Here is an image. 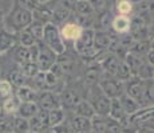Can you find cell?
Wrapping results in <instances>:
<instances>
[{
    "instance_id": "6da1fadb",
    "label": "cell",
    "mask_w": 154,
    "mask_h": 133,
    "mask_svg": "<svg viewBox=\"0 0 154 133\" xmlns=\"http://www.w3.org/2000/svg\"><path fill=\"white\" fill-rule=\"evenodd\" d=\"M46 45L51 49L55 55H60L64 53L66 48H64L63 40L60 37V33L56 29V27L54 24H47L46 27H43V37Z\"/></svg>"
},
{
    "instance_id": "7a4b0ae2",
    "label": "cell",
    "mask_w": 154,
    "mask_h": 133,
    "mask_svg": "<svg viewBox=\"0 0 154 133\" xmlns=\"http://www.w3.org/2000/svg\"><path fill=\"white\" fill-rule=\"evenodd\" d=\"M74 48H75V51L78 53H81L85 59L94 55L97 49H94V31L93 29L82 31L81 36L75 40Z\"/></svg>"
},
{
    "instance_id": "3957f363",
    "label": "cell",
    "mask_w": 154,
    "mask_h": 133,
    "mask_svg": "<svg viewBox=\"0 0 154 133\" xmlns=\"http://www.w3.org/2000/svg\"><path fill=\"white\" fill-rule=\"evenodd\" d=\"M129 121L140 129H153V106H143L129 116Z\"/></svg>"
},
{
    "instance_id": "277c9868",
    "label": "cell",
    "mask_w": 154,
    "mask_h": 133,
    "mask_svg": "<svg viewBox=\"0 0 154 133\" xmlns=\"http://www.w3.org/2000/svg\"><path fill=\"white\" fill-rule=\"evenodd\" d=\"M143 88H145V80H141L135 75L123 82V93L134 99L142 108V99H143Z\"/></svg>"
},
{
    "instance_id": "5b68a950",
    "label": "cell",
    "mask_w": 154,
    "mask_h": 133,
    "mask_svg": "<svg viewBox=\"0 0 154 133\" xmlns=\"http://www.w3.org/2000/svg\"><path fill=\"white\" fill-rule=\"evenodd\" d=\"M88 103H90L91 106H93L95 114H100V116H107L109 114V109H110L111 100L109 99L102 91H100L99 87H98V91L91 92Z\"/></svg>"
},
{
    "instance_id": "8992f818",
    "label": "cell",
    "mask_w": 154,
    "mask_h": 133,
    "mask_svg": "<svg viewBox=\"0 0 154 133\" xmlns=\"http://www.w3.org/2000/svg\"><path fill=\"white\" fill-rule=\"evenodd\" d=\"M98 87L110 100L118 99V97L123 93V82L119 81V80H117V79L115 80H112V79L100 80L98 82Z\"/></svg>"
},
{
    "instance_id": "52a82bcc",
    "label": "cell",
    "mask_w": 154,
    "mask_h": 133,
    "mask_svg": "<svg viewBox=\"0 0 154 133\" xmlns=\"http://www.w3.org/2000/svg\"><path fill=\"white\" fill-rule=\"evenodd\" d=\"M36 104L40 109L44 111H52V109H58L62 108L60 101H59V96L55 94L51 91H43V92L38 93V99H36Z\"/></svg>"
},
{
    "instance_id": "ba28073f",
    "label": "cell",
    "mask_w": 154,
    "mask_h": 133,
    "mask_svg": "<svg viewBox=\"0 0 154 133\" xmlns=\"http://www.w3.org/2000/svg\"><path fill=\"white\" fill-rule=\"evenodd\" d=\"M28 125H29V132L34 133H43L44 131L50 128L48 124V112L40 109L38 111V113L35 116H32L28 120Z\"/></svg>"
},
{
    "instance_id": "9c48e42d",
    "label": "cell",
    "mask_w": 154,
    "mask_h": 133,
    "mask_svg": "<svg viewBox=\"0 0 154 133\" xmlns=\"http://www.w3.org/2000/svg\"><path fill=\"white\" fill-rule=\"evenodd\" d=\"M39 47V55H38L36 64L39 67V71L46 72L55 64L56 55L47 45H38Z\"/></svg>"
},
{
    "instance_id": "30bf717a",
    "label": "cell",
    "mask_w": 154,
    "mask_h": 133,
    "mask_svg": "<svg viewBox=\"0 0 154 133\" xmlns=\"http://www.w3.org/2000/svg\"><path fill=\"white\" fill-rule=\"evenodd\" d=\"M59 101H60V106H64L67 109H74V106L81 101V99H79V94L75 91L64 89L59 97Z\"/></svg>"
},
{
    "instance_id": "8fae6325",
    "label": "cell",
    "mask_w": 154,
    "mask_h": 133,
    "mask_svg": "<svg viewBox=\"0 0 154 133\" xmlns=\"http://www.w3.org/2000/svg\"><path fill=\"white\" fill-rule=\"evenodd\" d=\"M82 27L76 23H67L62 27L60 31V37H63L64 40H76L82 33Z\"/></svg>"
},
{
    "instance_id": "7c38bea8",
    "label": "cell",
    "mask_w": 154,
    "mask_h": 133,
    "mask_svg": "<svg viewBox=\"0 0 154 133\" xmlns=\"http://www.w3.org/2000/svg\"><path fill=\"white\" fill-rule=\"evenodd\" d=\"M118 100H119L121 103V106H122L123 112L127 114V116H130V114H133L134 112H137L138 109L141 108V105L138 104L137 101H135L134 99H131L130 96H127L126 93H122L119 97H118Z\"/></svg>"
},
{
    "instance_id": "4fadbf2b",
    "label": "cell",
    "mask_w": 154,
    "mask_h": 133,
    "mask_svg": "<svg viewBox=\"0 0 154 133\" xmlns=\"http://www.w3.org/2000/svg\"><path fill=\"white\" fill-rule=\"evenodd\" d=\"M39 111V106L36 103H20L19 109L16 112V116H20L26 120H29L32 116L38 113Z\"/></svg>"
},
{
    "instance_id": "5bb4252c",
    "label": "cell",
    "mask_w": 154,
    "mask_h": 133,
    "mask_svg": "<svg viewBox=\"0 0 154 133\" xmlns=\"http://www.w3.org/2000/svg\"><path fill=\"white\" fill-rule=\"evenodd\" d=\"M16 97L19 99L20 103H36L38 99V92H35L31 87L23 85V87L17 88Z\"/></svg>"
},
{
    "instance_id": "9a60e30c",
    "label": "cell",
    "mask_w": 154,
    "mask_h": 133,
    "mask_svg": "<svg viewBox=\"0 0 154 133\" xmlns=\"http://www.w3.org/2000/svg\"><path fill=\"white\" fill-rule=\"evenodd\" d=\"M70 126L72 129V132H90L91 131V123L90 119L81 116H74L71 119Z\"/></svg>"
},
{
    "instance_id": "2e32d148",
    "label": "cell",
    "mask_w": 154,
    "mask_h": 133,
    "mask_svg": "<svg viewBox=\"0 0 154 133\" xmlns=\"http://www.w3.org/2000/svg\"><path fill=\"white\" fill-rule=\"evenodd\" d=\"M74 112H75V116L86 117V119H91L95 114L93 106H91V104L87 100H81L78 104L74 106Z\"/></svg>"
},
{
    "instance_id": "e0dca14e",
    "label": "cell",
    "mask_w": 154,
    "mask_h": 133,
    "mask_svg": "<svg viewBox=\"0 0 154 133\" xmlns=\"http://www.w3.org/2000/svg\"><path fill=\"white\" fill-rule=\"evenodd\" d=\"M118 63H119V59L115 55H107L100 61V67H102V69L105 71L106 73L114 76L115 71H117V67H118Z\"/></svg>"
},
{
    "instance_id": "ac0fdd59",
    "label": "cell",
    "mask_w": 154,
    "mask_h": 133,
    "mask_svg": "<svg viewBox=\"0 0 154 133\" xmlns=\"http://www.w3.org/2000/svg\"><path fill=\"white\" fill-rule=\"evenodd\" d=\"M85 80L90 85H98V82L100 81V69L97 64H93L86 69Z\"/></svg>"
},
{
    "instance_id": "d6986e66",
    "label": "cell",
    "mask_w": 154,
    "mask_h": 133,
    "mask_svg": "<svg viewBox=\"0 0 154 133\" xmlns=\"http://www.w3.org/2000/svg\"><path fill=\"white\" fill-rule=\"evenodd\" d=\"M115 77L117 80H119V81L122 82H126L127 80L133 76V72L131 69H130V67L127 65L123 60H119V63H118V67H117V71H115Z\"/></svg>"
},
{
    "instance_id": "ffe728a7",
    "label": "cell",
    "mask_w": 154,
    "mask_h": 133,
    "mask_svg": "<svg viewBox=\"0 0 154 133\" xmlns=\"http://www.w3.org/2000/svg\"><path fill=\"white\" fill-rule=\"evenodd\" d=\"M19 105H20L19 99H17L16 96H14V94H12L11 97L5 99L4 103H3V112H4L5 114L14 116V114H16L17 109H19Z\"/></svg>"
},
{
    "instance_id": "44dd1931",
    "label": "cell",
    "mask_w": 154,
    "mask_h": 133,
    "mask_svg": "<svg viewBox=\"0 0 154 133\" xmlns=\"http://www.w3.org/2000/svg\"><path fill=\"white\" fill-rule=\"evenodd\" d=\"M11 132H12V133H28V132H29L28 120L23 119V117H20V116L12 117Z\"/></svg>"
},
{
    "instance_id": "7402d4cb",
    "label": "cell",
    "mask_w": 154,
    "mask_h": 133,
    "mask_svg": "<svg viewBox=\"0 0 154 133\" xmlns=\"http://www.w3.org/2000/svg\"><path fill=\"white\" fill-rule=\"evenodd\" d=\"M130 23L131 22H130L129 17L121 15V16H117L112 20V27H114V29L117 32H119V33H126L130 29Z\"/></svg>"
},
{
    "instance_id": "603a6c76",
    "label": "cell",
    "mask_w": 154,
    "mask_h": 133,
    "mask_svg": "<svg viewBox=\"0 0 154 133\" xmlns=\"http://www.w3.org/2000/svg\"><path fill=\"white\" fill-rule=\"evenodd\" d=\"M110 41V36H107L106 33H94V49H97V51L109 49Z\"/></svg>"
},
{
    "instance_id": "cb8c5ba5",
    "label": "cell",
    "mask_w": 154,
    "mask_h": 133,
    "mask_svg": "<svg viewBox=\"0 0 154 133\" xmlns=\"http://www.w3.org/2000/svg\"><path fill=\"white\" fill-rule=\"evenodd\" d=\"M135 76L141 80H153V65L147 64L146 61H142L135 72Z\"/></svg>"
},
{
    "instance_id": "d4e9b609",
    "label": "cell",
    "mask_w": 154,
    "mask_h": 133,
    "mask_svg": "<svg viewBox=\"0 0 154 133\" xmlns=\"http://www.w3.org/2000/svg\"><path fill=\"white\" fill-rule=\"evenodd\" d=\"M64 121V111L62 108L48 111V124L50 126H56Z\"/></svg>"
},
{
    "instance_id": "484cf974",
    "label": "cell",
    "mask_w": 154,
    "mask_h": 133,
    "mask_svg": "<svg viewBox=\"0 0 154 133\" xmlns=\"http://www.w3.org/2000/svg\"><path fill=\"white\" fill-rule=\"evenodd\" d=\"M56 63L59 64V67L62 68L63 72H71L74 68V60L70 57V56L64 55V53H60L59 57L56 59Z\"/></svg>"
},
{
    "instance_id": "4316f807",
    "label": "cell",
    "mask_w": 154,
    "mask_h": 133,
    "mask_svg": "<svg viewBox=\"0 0 154 133\" xmlns=\"http://www.w3.org/2000/svg\"><path fill=\"white\" fill-rule=\"evenodd\" d=\"M20 67H22L20 71H22L23 75L27 79L35 77V76L38 75V72H39V67H38V64L34 63V61H28V63L23 64V65H20Z\"/></svg>"
},
{
    "instance_id": "83f0119b",
    "label": "cell",
    "mask_w": 154,
    "mask_h": 133,
    "mask_svg": "<svg viewBox=\"0 0 154 133\" xmlns=\"http://www.w3.org/2000/svg\"><path fill=\"white\" fill-rule=\"evenodd\" d=\"M106 117H107V116H100V114H94V116L90 119V123H91V131L102 133V132H103V128H105Z\"/></svg>"
},
{
    "instance_id": "f1b7e54d",
    "label": "cell",
    "mask_w": 154,
    "mask_h": 133,
    "mask_svg": "<svg viewBox=\"0 0 154 133\" xmlns=\"http://www.w3.org/2000/svg\"><path fill=\"white\" fill-rule=\"evenodd\" d=\"M27 80L28 79L23 75V72L20 69L14 71V72H11V75H10V82L11 84H14V85H16L17 88L27 84Z\"/></svg>"
},
{
    "instance_id": "f546056e",
    "label": "cell",
    "mask_w": 154,
    "mask_h": 133,
    "mask_svg": "<svg viewBox=\"0 0 154 133\" xmlns=\"http://www.w3.org/2000/svg\"><path fill=\"white\" fill-rule=\"evenodd\" d=\"M102 133H122V128H121L119 123L115 120H112L111 117H106L105 128H103Z\"/></svg>"
},
{
    "instance_id": "4dcf8cb0",
    "label": "cell",
    "mask_w": 154,
    "mask_h": 133,
    "mask_svg": "<svg viewBox=\"0 0 154 133\" xmlns=\"http://www.w3.org/2000/svg\"><path fill=\"white\" fill-rule=\"evenodd\" d=\"M15 57H16V61L20 64V65H23V64L28 63L29 60V51L27 47H19V48L16 49V52H15Z\"/></svg>"
},
{
    "instance_id": "1f68e13d",
    "label": "cell",
    "mask_w": 154,
    "mask_h": 133,
    "mask_svg": "<svg viewBox=\"0 0 154 133\" xmlns=\"http://www.w3.org/2000/svg\"><path fill=\"white\" fill-rule=\"evenodd\" d=\"M12 96V84L8 80H0V99L5 100Z\"/></svg>"
},
{
    "instance_id": "d6a6232c",
    "label": "cell",
    "mask_w": 154,
    "mask_h": 133,
    "mask_svg": "<svg viewBox=\"0 0 154 133\" xmlns=\"http://www.w3.org/2000/svg\"><path fill=\"white\" fill-rule=\"evenodd\" d=\"M15 20H16L17 25H19L20 28H24L26 25H28L29 23H31V15H29V12H27V11H20V12L16 15Z\"/></svg>"
},
{
    "instance_id": "836d02e7",
    "label": "cell",
    "mask_w": 154,
    "mask_h": 133,
    "mask_svg": "<svg viewBox=\"0 0 154 133\" xmlns=\"http://www.w3.org/2000/svg\"><path fill=\"white\" fill-rule=\"evenodd\" d=\"M149 43L147 41H141V43H137V44H134V45L131 47V53H134V55H137V56H140L141 57V55H143V53H147V51H149Z\"/></svg>"
},
{
    "instance_id": "e575fe53",
    "label": "cell",
    "mask_w": 154,
    "mask_h": 133,
    "mask_svg": "<svg viewBox=\"0 0 154 133\" xmlns=\"http://www.w3.org/2000/svg\"><path fill=\"white\" fill-rule=\"evenodd\" d=\"M117 10H118V12H119L121 15L125 16V15L131 12L133 5H131V3H130L129 0H121V1H118V4H117Z\"/></svg>"
},
{
    "instance_id": "d590c367",
    "label": "cell",
    "mask_w": 154,
    "mask_h": 133,
    "mask_svg": "<svg viewBox=\"0 0 154 133\" xmlns=\"http://www.w3.org/2000/svg\"><path fill=\"white\" fill-rule=\"evenodd\" d=\"M20 43H22L23 47H31L35 44V39L32 37V35L29 33L28 31H24L22 32V35H20Z\"/></svg>"
},
{
    "instance_id": "8d00e7d4",
    "label": "cell",
    "mask_w": 154,
    "mask_h": 133,
    "mask_svg": "<svg viewBox=\"0 0 154 133\" xmlns=\"http://www.w3.org/2000/svg\"><path fill=\"white\" fill-rule=\"evenodd\" d=\"M28 32L32 35V37H34L35 40H36V39L40 40L43 37V27L40 24H32Z\"/></svg>"
},
{
    "instance_id": "74e56055",
    "label": "cell",
    "mask_w": 154,
    "mask_h": 133,
    "mask_svg": "<svg viewBox=\"0 0 154 133\" xmlns=\"http://www.w3.org/2000/svg\"><path fill=\"white\" fill-rule=\"evenodd\" d=\"M75 7H76V10H78V12L82 13V15H87V13L93 12V7H91L88 3H86V1L78 3V4H75Z\"/></svg>"
},
{
    "instance_id": "f35d334b",
    "label": "cell",
    "mask_w": 154,
    "mask_h": 133,
    "mask_svg": "<svg viewBox=\"0 0 154 133\" xmlns=\"http://www.w3.org/2000/svg\"><path fill=\"white\" fill-rule=\"evenodd\" d=\"M47 131H48L47 133H69L67 126H64L63 124H59V125H56V126H50Z\"/></svg>"
},
{
    "instance_id": "ab89813d",
    "label": "cell",
    "mask_w": 154,
    "mask_h": 133,
    "mask_svg": "<svg viewBox=\"0 0 154 133\" xmlns=\"http://www.w3.org/2000/svg\"><path fill=\"white\" fill-rule=\"evenodd\" d=\"M154 52H153V48L152 49H149L147 51V56H146V63L147 64H150V65H153L154 64Z\"/></svg>"
},
{
    "instance_id": "60d3db41",
    "label": "cell",
    "mask_w": 154,
    "mask_h": 133,
    "mask_svg": "<svg viewBox=\"0 0 154 133\" xmlns=\"http://www.w3.org/2000/svg\"><path fill=\"white\" fill-rule=\"evenodd\" d=\"M56 17H58V22H63L64 19H67V11H63V12H56V15H55Z\"/></svg>"
},
{
    "instance_id": "b9f144b4",
    "label": "cell",
    "mask_w": 154,
    "mask_h": 133,
    "mask_svg": "<svg viewBox=\"0 0 154 133\" xmlns=\"http://www.w3.org/2000/svg\"><path fill=\"white\" fill-rule=\"evenodd\" d=\"M75 4H76V0H63V5L67 8L75 7Z\"/></svg>"
},
{
    "instance_id": "7bdbcfd3",
    "label": "cell",
    "mask_w": 154,
    "mask_h": 133,
    "mask_svg": "<svg viewBox=\"0 0 154 133\" xmlns=\"http://www.w3.org/2000/svg\"><path fill=\"white\" fill-rule=\"evenodd\" d=\"M24 5H27L28 8H35L36 7V0H23Z\"/></svg>"
},
{
    "instance_id": "ee69618b",
    "label": "cell",
    "mask_w": 154,
    "mask_h": 133,
    "mask_svg": "<svg viewBox=\"0 0 154 133\" xmlns=\"http://www.w3.org/2000/svg\"><path fill=\"white\" fill-rule=\"evenodd\" d=\"M90 133H99V132H94V131H91Z\"/></svg>"
},
{
    "instance_id": "f6af8a7d",
    "label": "cell",
    "mask_w": 154,
    "mask_h": 133,
    "mask_svg": "<svg viewBox=\"0 0 154 133\" xmlns=\"http://www.w3.org/2000/svg\"><path fill=\"white\" fill-rule=\"evenodd\" d=\"M82 1H85V0H82Z\"/></svg>"
}]
</instances>
